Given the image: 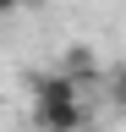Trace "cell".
I'll return each instance as SVG.
<instances>
[{"label": "cell", "mask_w": 126, "mask_h": 132, "mask_svg": "<svg viewBox=\"0 0 126 132\" xmlns=\"http://www.w3.org/2000/svg\"><path fill=\"white\" fill-rule=\"evenodd\" d=\"M33 121H38V132H77L82 127V94H77L71 77H60V72L33 77Z\"/></svg>", "instance_id": "1"}, {"label": "cell", "mask_w": 126, "mask_h": 132, "mask_svg": "<svg viewBox=\"0 0 126 132\" xmlns=\"http://www.w3.org/2000/svg\"><path fill=\"white\" fill-rule=\"evenodd\" d=\"M93 72H99V61H93V50H88V44H71V50H66V61H60V77H71L77 88H82V82H88Z\"/></svg>", "instance_id": "2"}, {"label": "cell", "mask_w": 126, "mask_h": 132, "mask_svg": "<svg viewBox=\"0 0 126 132\" xmlns=\"http://www.w3.org/2000/svg\"><path fill=\"white\" fill-rule=\"evenodd\" d=\"M110 99H115V110L126 116V66H115V77H110Z\"/></svg>", "instance_id": "3"}, {"label": "cell", "mask_w": 126, "mask_h": 132, "mask_svg": "<svg viewBox=\"0 0 126 132\" xmlns=\"http://www.w3.org/2000/svg\"><path fill=\"white\" fill-rule=\"evenodd\" d=\"M27 0H0V16H11V11H22Z\"/></svg>", "instance_id": "4"}]
</instances>
